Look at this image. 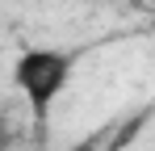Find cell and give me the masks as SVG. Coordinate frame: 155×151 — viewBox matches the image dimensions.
<instances>
[{"instance_id":"1","label":"cell","mask_w":155,"mask_h":151,"mask_svg":"<svg viewBox=\"0 0 155 151\" xmlns=\"http://www.w3.org/2000/svg\"><path fill=\"white\" fill-rule=\"evenodd\" d=\"M13 84L25 97L34 122L42 126L51 118V105L71 84V55L67 50H54V46H25L13 59Z\"/></svg>"},{"instance_id":"2","label":"cell","mask_w":155,"mask_h":151,"mask_svg":"<svg viewBox=\"0 0 155 151\" xmlns=\"http://www.w3.org/2000/svg\"><path fill=\"white\" fill-rule=\"evenodd\" d=\"M13 147V130H8V126H0V151H8Z\"/></svg>"},{"instance_id":"3","label":"cell","mask_w":155,"mask_h":151,"mask_svg":"<svg viewBox=\"0 0 155 151\" xmlns=\"http://www.w3.org/2000/svg\"><path fill=\"white\" fill-rule=\"evenodd\" d=\"M71 151H97V139H84V143H76Z\"/></svg>"}]
</instances>
